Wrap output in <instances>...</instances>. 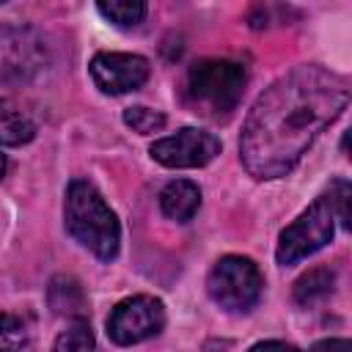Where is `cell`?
<instances>
[{"instance_id": "obj_1", "label": "cell", "mask_w": 352, "mask_h": 352, "mask_svg": "<svg viewBox=\"0 0 352 352\" xmlns=\"http://www.w3.org/2000/svg\"><path fill=\"white\" fill-rule=\"evenodd\" d=\"M346 104V77L319 63L292 69L256 99L245 118L239 138L245 170L264 182L286 176Z\"/></svg>"}, {"instance_id": "obj_2", "label": "cell", "mask_w": 352, "mask_h": 352, "mask_svg": "<svg viewBox=\"0 0 352 352\" xmlns=\"http://www.w3.org/2000/svg\"><path fill=\"white\" fill-rule=\"evenodd\" d=\"M63 223L72 239L80 242L85 250H91L99 261L116 258L121 242V226L116 212L107 206V201L91 182L74 179L69 184L63 204Z\"/></svg>"}, {"instance_id": "obj_3", "label": "cell", "mask_w": 352, "mask_h": 352, "mask_svg": "<svg viewBox=\"0 0 352 352\" xmlns=\"http://www.w3.org/2000/svg\"><path fill=\"white\" fill-rule=\"evenodd\" d=\"M248 72L236 60L226 58H204L190 66L184 80V99L192 113L204 118H228L242 94H245Z\"/></svg>"}, {"instance_id": "obj_4", "label": "cell", "mask_w": 352, "mask_h": 352, "mask_svg": "<svg viewBox=\"0 0 352 352\" xmlns=\"http://www.w3.org/2000/svg\"><path fill=\"white\" fill-rule=\"evenodd\" d=\"M206 292L223 311L245 314L261 300L264 278L253 258L223 256L214 261V267L206 275Z\"/></svg>"}, {"instance_id": "obj_5", "label": "cell", "mask_w": 352, "mask_h": 352, "mask_svg": "<svg viewBox=\"0 0 352 352\" xmlns=\"http://www.w3.org/2000/svg\"><path fill=\"white\" fill-rule=\"evenodd\" d=\"M333 234H336V209H333L330 192H324L294 223H289L280 231L275 258H278V264L292 267V264L314 256L316 250H322L333 239Z\"/></svg>"}, {"instance_id": "obj_6", "label": "cell", "mask_w": 352, "mask_h": 352, "mask_svg": "<svg viewBox=\"0 0 352 352\" xmlns=\"http://www.w3.org/2000/svg\"><path fill=\"white\" fill-rule=\"evenodd\" d=\"M52 60L41 30L30 25H0V82H30Z\"/></svg>"}, {"instance_id": "obj_7", "label": "cell", "mask_w": 352, "mask_h": 352, "mask_svg": "<svg viewBox=\"0 0 352 352\" xmlns=\"http://www.w3.org/2000/svg\"><path fill=\"white\" fill-rule=\"evenodd\" d=\"M165 327V305L151 294L121 300L107 316V336L118 346H132L154 338Z\"/></svg>"}, {"instance_id": "obj_8", "label": "cell", "mask_w": 352, "mask_h": 352, "mask_svg": "<svg viewBox=\"0 0 352 352\" xmlns=\"http://www.w3.org/2000/svg\"><path fill=\"white\" fill-rule=\"evenodd\" d=\"M148 154L165 168H204L220 154V140L198 126H182L176 135L151 143Z\"/></svg>"}, {"instance_id": "obj_9", "label": "cell", "mask_w": 352, "mask_h": 352, "mask_svg": "<svg viewBox=\"0 0 352 352\" xmlns=\"http://www.w3.org/2000/svg\"><path fill=\"white\" fill-rule=\"evenodd\" d=\"M91 80L102 94L118 96V94H129L138 91L148 74L151 66L143 55H132V52H96L91 58Z\"/></svg>"}, {"instance_id": "obj_10", "label": "cell", "mask_w": 352, "mask_h": 352, "mask_svg": "<svg viewBox=\"0 0 352 352\" xmlns=\"http://www.w3.org/2000/svg\"><path fill=\"white\" fill-rule=\"evenodd\" d=\"M198 206H201V190H198V184H192L187 179H173L160 190V209L165 217H170L176 223L192 220Z\"/></svg>"}, {"instance_id": "obj_11", "label": "cell", "mask_w": 352, "mask_h": 352, "mask_svg": "<svg viewBox=\"0 0 352 352\" xmlns=\"http://www.w3.org/2000/svg\"><path fill=\"white\" fill-rule=\"evenodd\" d=\"M36 138L33 116L14 99H0V146H22Z\"/></svg>"}, {"instance_id": "obj_12", "label": "cell", "mask_w": 352, "mask_h": 352, "mask_svg": "<svg viewBox=\"0 0 352 352\" xmlns=\"http://www.w3.org/2000/svg\"><path fill=\"white\" fill-rule=\"evenodd\" d=\"M336 289V272L330 267H314L308 272H302L294 280V302L300 305H314L324 297H330Z\"/></svg>"}, {"instance_id": "obj_13", "label": "cell", "mask_w": 352, "mask_h": 352, "mask_svg": "<svg viewBox=\"0 0 352 352\" xmlns=\"http://www.w3.org/2000/svg\"><path fill=\"white\" fill-rule=\"evenodd\" d=\"M50 308L55 314H69L74 319H82V311H85V294H82V286L74 280V278H66V275H58L52 283H50Z\"/></svg>"}, {"instance_id": "obj_14", "label": "cell", "mask_w": 352, "mask_h": 352, "mask_svg": "<svg viewBox=\"0 0 352 352\" xmlns=\"http://www.w3.org/2000/svg\"><path fill=\"white\" fill-rule=\"evenodd\" d=\"M30 338H33L30 316L0 311V352H25Z\"/></svg>"}, {"instance_id": "obj_15", "label": "cell", "mask_w": 352, "mask_h": 352, "mask_svg": "<svg viewBox=\"0 0 352 352\" xmlns=\"http://www.w3.org/2000/svg\"><path fill=\"white\" fill-rule=\"evenodd\" d=\"M55 352H96V341L88 319H72L55 338Z\"/></svg>"}, {"instance_id": "obj_16", "label": "cell", "mask_w": 352, "mask_h": 352, "mask_svg": "<svg viewBox=\"0 0 352 352\" xmlns=\"http://www.w3.org/2000/svg\"><path fill=\"white\" fill-rule=\"evenodd\" d=\"M96 11L118 28H135L146 16V3H140V0H110V3H99Z\"/></svg>"}, {"instance_id": "obj_17", "label": "cell", "mask_w": 352, "mask_h": 352, "mask_svg": "<svg viewBox=\"0 0 352 352\" xmlns=\"http://www.w3.org/2000/svg\"><path fill=\"white\" fill-rule=\"evenodd\" d=\"M124 124L132 132H138V135H154V132H160L165 126V116L160 110L135 104V107H126L124 110Z\"/></svg>"}, {"instance_id": "obj_18", "label": "cell", "mask_w": 352, "mask_h": 352, "mask_svg": "<svg viewBox=\"0 0 352 352\" xmlns=\"http://www.w3.org/2000/svg\"><path fill=\"white\" fill-rule=\"evenodd\" d=\"M330 198H333L336 220H338L344 228H349V209H346V204H349V182L336 179V182L330 184Z\"/></svg>"}, {"instance_id": "obj_19", "label": "cell", "mask_w": 352, "mask_h": 352, "mask_svg": "<svg viewBox=\"0 0 352 352\" xmlns=\"http://www.w3.org/2000/svg\"><path fill=\"white\" fill-rule=\"evenodd\" d=\"M308 352H352V344L346 338H322Z\"/></svg>"}, {"instance_id": "obj_20", "label": "cell", "mask_w": 352, "mask_h": 352, "mask_svg": "<svg viewBox=\"0 0 352 352\" xmlns=\"http://www.w3.org/2000/svg\"><path fill=\"white\" fill-rule=\"evenodd\" d=\"M248 352H300V349L294 344H286V341H258Z\"/></svg>"}, {"instance_id": "obj_21", "label": "cell", "mask_w": 352, "mask_h": 352, "mask_svg": "<svg viewBox=\"0 0 352 352\" xmlns=\"http://www.w3.org/2000/svg\"><path fill=\"white\" fill-rule=\"evenodd\" d=\"M6 168H8V162H6V154H0V179H3V173H6Z\"/></svg>"}]
</instances>
